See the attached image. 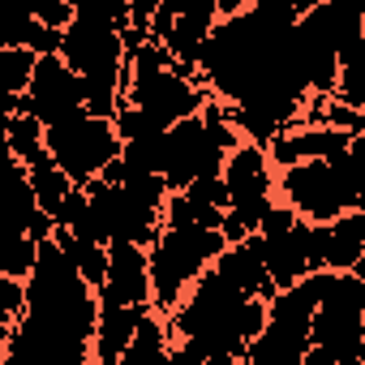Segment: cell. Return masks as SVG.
<instances>
[{"mask_svg": "<svg viewBox=\"0 0 365 365\" xmlns=\"http://www.w3.org/2000/svg\"><path fill=\"white\" fill-rule=\"evenodd\" d=\"M356 133H339V129H284L271 146H267V163L292 168V163H309V159H335L352 146Z\"/></svg>", "mask_w": 365, "mask_h": 365, "instance_id": "11", "label": "cell"}, {"mask_svg": "<svg viewBox=\"0 0 365 365\" xmlns=\"http://www.w3.org/2000/svg\"><path fill=\"white\" fill-rule=\"evenodd\" d=\"M215 271H220L241 297H258V301H271V297H275V284L267 279V267H262L245 245H228V250L215 258Z\"/></svg>", "mask_w": 365, "mask_h": 365, "instance_id": "13", "label": "cell"}, {"mask_svg": "<svg viewBox=\"0 0 365 365\" xmlns=\"http://www.w3.org/2000/svg\"><path fill=\"white\" fill-rule=\"evenodd\" d=\"M279 190L288 198V211L305 224H331L348 211H361L365 198V163L348 146L335 159H309L292 163L279 176Z\"/></svg>", "mask_w": 365, "mask_h": 365, "instance_id": "2", "label": "cell"}, {"mask_svg": "<svg viewBox=\"0 0 365 365\" xmlns=\"http://www.w3.org/2000/svg\"><path fill=\"white\" fill-rule=\"evenodd\" d=\"M5 142H9V155L26 168L35 155H43V125H39L35 116L18 112V116H9V125H5Z\"/></svg>", "mask_w": 365, "mask_h": 365, "instance_id": "18", "label": "cell"}, {"mask_svg": "<svg viewBox=\"0 0 365 365\" xmlns=\"http://www.w3.org/2000/svg\"><path fill=\"white\" fill-rule=\"evenodd\" d=\"M43 150L69 176V185H86V180H95L120 155V142H116L112 120H95V116L82 112L73 120H61V125L43 129Z\"/></svg>", "mask_w": 365, "mask_h": 365, "instance_id": "5", "label": "cell"}, {"mask_svg": "<svg viewBox=\"0 0 365 365\" xmlns=\"http://www.w3.org/2000/svg\"><path fill=\"white\" fill-rule=\"evenodd\" d=\"M172 9V35L163 39V52L172 56V69L180 78H190L198 69V56H202V43L211 35V26L220 22V5L215 0H163Z\"/></svg>", "mask_w": 365, "mask_h": 365, "instance_id": "9", "label": "cell"}, {"mask_svg": "<svg viewBox=\"0 0 365 365\" xmlns=\"http://www.w3.org/2000/svg\"><path fill=\"white\" fill-rule=\"evenodd\" d=\"M224 237L211 228H159L146 254V279L155 309H176L180 292L194 288V279L224 254Z\"/></svg>", "mask_w": 365, "mask_h": 365, "instance_id": "4", "label": "cell"}, {"mask_svg": "<svg viewBox=\"0 0 365 365\" xmlns=\"http://www.w3.org/2000/svg\"><path fill=\"white\" fill-rule=\"evenodd\" d=\"M116 365H168V331L150 309L142 314V322H138V331Z\"/></svg>", "mask_w": 365, "mask_h": 365, "instance_id": "17", "label": "cell"}, {"mask_svg": "<svg viewBox=\"0 0 365 365\" xmlns=\"http://www.w3.org/2000/svg\"><path fill=\"white\" fill-rule=\"evenodd\" d=\"M31 18L39 22V26H48V31H65L69 22H73V5H61V0H56V5H39V9H31Z\"/></svg>", "mask_w": 365, "mask_h": 365, "instance_id": "21", "label": "cell"}, {"mask_svg": "<svg viewBox=\"0 0 365 365\" xmlns=\"http://www.w3.org/2000/svg\"><path fill=\"white\" fill-rule=\"evenodd\" d=\"M146 309H133V305H99V318H95V361H120V352L129 348L138 322H142Z\"/></svg>", "mask_w": 365, "mask_h": 365, "instance_id": "12", "label": "cell"}, {"mask_svg": "<svg viewBox=\"0 0 365 365\" xmlns=\"http://www.w3.org/2000/svg\"><path fill=\"white\" fill-rule=\"evenodd\" d=\"M18 112H22V99H18V95H5V91H0V133H5L9 116H18Z\"/></svg>", "mask_w": 365, "mask_h": 365, "instance_id": "22", "label": "cell"}, {"mask_svg": "<svg viewBox=\"0 0 365 365\" xmlns=\"http://www.w3.org/2000/svg\"><path fill=\"white\" fill-rule=\"evenodd\" d=\"M52 245L65 254V262L73 267V275L95 292L99 284H103V275H108V245H91V241H78V237H69L65 228H52Z\"/></svg>", "mask_w": 365, "mask_h": 365, "instance_id": "15", "label": "cell"}, {"mask_svg": "<svg viewBox=\"0 0 365 365\" xmlns=\"http://www.w3.org/2000/svg\"><path fill=\"white\" fill-rule=\"evenodd\" d=\"M26 185H31V198H35V211H43L48 220H52V211L65 202V194L73 190L69 185V176L48 159V150L43 155H35L31 163H26Z\"/></svg>", "mask_w": 365, "mask_h": 365, "instance_id": "16", "label": "cell"}, {"mask_svg": "<svg viewBox=\"0 0 365 365\" xmlns=\"http://www.w3.org/2000/svg\"><path fill=\"white\" fill-rule=\"evenodd\" d=\"M220 168H224V155L207 142V129H202L198 116L176 120V125L163 133V168H159V176H163L168 190L185 194L194 180L220 176Z\"/></svg>", "mask_w": 365, "mask_h": 365, "instance_id": "6", "label": "cell"}, {"mask_svg": "<svg viewBox=\"0 0 365 365\" xmlns=\"http://www.w3.org/2000/svg\"><path fill=\"white\" fill-rule=\"evenodd\" d=\"M99 305H133L150 309V279H146V250L112 241L108 245V275L99 284Z\"/></svg>", "mask_w": 365, "mask_h": 365, "instance_id": "10", "label": "cell"}, {"mask_svg": "<svg viewBox=\"0 0 365 365\" xmlns=\"http://www.w3.org/2000/svg\"><path fill=\"white\" fill-rule=\"evenodd\" d=\"M5 344H9V322H0V356H5Z\"/></svg>", "mask_w": 365, "mask_h": 365, "instance_id": "23", "label": "cell"}, {"mask_svg": "<svg viewBox=\"0 0 365 365\" xmlns=\"http://www.w3.org/2000/svg\"><path fill=\"white\" fill-rule=\"evenodd\" d=\"M129 65V91L125 108L142 112L155 129H172L176 120H190L202 108V91L172 69V56L159 43H142L138 52L125 56Z\"/></svg>", "mask_w": 365, "mask_h": 365, "instance_id": "3", "label": "cell"}, {"mask_svg": "<svg viewBox=\"0 0 365 365\" xmlns=\"http://www.w3.org/2000/svg\"><path fill=\"white\" fill-rule=\"evenodd\" d=\"M22 288H26V305L9 327L0 365H91L99 301L73 275V267L52 245V237L39 241L35 267L22 279Z\"/></svg>", "mask_w": 365, "mask_h": 365, "instance_id": "1", "label": "cell"}, {"mask_svg": "<svg viewBox=\"0 0 365 365\" xmlns=\"http://www.w3.org/2000/svg\"><path fill=\"white\" fill-rule=\"evenodd\" d=\"M267 168H271L267 150L250 146V142H237V150L220 168V180L228 190V215H237L250 232L258 228L262 211L271 207V172Z\"/></svg>", "mask_w": 365, "mask_h": 365, "instance_id": "7", "label": "cell"}, {"mask_svg": "<svg viewBox=\"0 0 365 365\" xmlns=\"http://www.w3.org/2000/svg\"><path fill=\"white\" fill-rule=\"evenodd\" d=\"M31 69H35V56L26 48H0V91L5 95H26L31 86Z\"/></svg>", "mask_w": 365, "mask_h": 365, "instance_id": "19", "label": "cell"}, {"mask_svg": "<svg viewBox=\"0 0 365 365\" xmlns=\"http://www.w3.org/2000/svg\"><path fill=\"white\" fill-rule=\"evenodd\" d=\"M22 112L35 116L43 129L82 116V86H78V78L65 69L61 56H39V61H35L31 86H26V95H22Z\"/></svg>", "mask_w": 365, "mask_h": 365, "instance_id": "8", "label": "cell"}, {"mask_svg": "<svg viewBox=\"0 0 365 365\" xmlns=\"http://www.w3.org/2000/svg\"><path fill=\"white\" fill-rule=\"evenodd\" d=\"M26 305V288L22 279H9V275H0V322H14Z\"/></svg>", "mask_w": 365, "mask_h": 365, "instance_id": "20", "label": "cell"}, {"mask_svg": "<svg viewBox=\"0 0 365 365\" xmlns=\"http://www.w3.org/2000/svg\"><path fill=\"white\" fill-rule=\"evenodd\" d=\"M305 339H297V335H288L284 327H262L250 344H245V356H241V365H301V356H305Z\"/></svg>", "mask_w": 365, "mask_h": 365, "instance_id": "14", "label": "cell"}]
</instances>
